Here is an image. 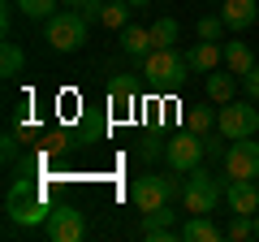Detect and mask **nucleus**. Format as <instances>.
<instances>
[{"mask_svg": "<svg viewBox=\"0 0 259 242\" xmlns=\"http://www.w3.org/2000/svg\"><path fill=\"white\" fill-rule=\"evenodd\" d=\"M117 39H121V52H125L130 61H143V56L156 48V39H151V26H134V22H130V26H121V30H117Z\"/></svg>", "mask_w": 259, "mask_h": 242, "instance_id": "12", "label": "nucleus"}, {"mask_svg": "<svg viewBox=\"0 0 259 242\" xmlns=\"http://www.w3.org/2000/svg\"><path fill=\"white\" fill-rule=\"evenodd\" d=\"M186 61H190L194 74H212V69L225 65V44H212V39H199V44L186 52Z\"/></svg>", "mask_w": 259, "mask_h": 242, "instance_id": "11", "label": "nucleus"}, {"mask_svg": "<svg viewBox=\"0 0 259 242\" xmlns=\"http://www.w3.org/2000/svg\"><path fill=\"white\" fill-rule=\"evenodd\" d=\"M225 173L242 177V182H255V177H259V143L233 139L229 147H225Z\"/></svg>", "mask_w": 259, "mask_h": 242, "instance_id": "9", "label": "nucleus"}, {"mask_svg": "<svg viewBox=\"0 0 259 242\" xmlns=\"http://www.w3.org/2000/svg\"><path fill=\"white\" fill-rule=\"evenodd\" d=\"M225 18H199V39H212V44H221V35H225Z\"/></svg>", "mask_w": 259, "mask_h": 242, "instance_id": "25", "label": "nucleus"}, {"mask_svg": "<svg viewBox=\"0 0 259 242\" xmlns=\"http://www.w3.org/2000/svg\"><path fill=\"white\" fill-rule=\"evenodd\" d=\"M225 199H229V212H242V216H255V212H259V186H255V182L229 177V190H225Z\"/></svg>", "mask_w": 259, "mask_h": 242, "instance_id": "10", "label": "nucleus"}, {"mask_svg": "<svg viewBox=\"0 0 259 242\" xmlns=\"http://www.w3.org/2000/svg\"><path fill=\"white\" fill-rule=\"evenodd\" d=\"M216 130H221L225 143L233 139H255L259 134V108L250 100H229L221 104V112H216Z\"/></svg>", "mask_w": 259, "mask_h": 242, "instance_id": "4", "label": "nucleus"}, {"mask_svg": "<svg viewBox=\"0 0 259 242\" xmlns=\"http://www.w3.org/2000/svg\"><path fill=\"white\" fill-rule=\"evenodd\" d=\"M130 5H134V9H143V5H151V0H130Z\"/></svg>", "mask_w": 259, "mask_h": 242, "instance_id": "29", "label": "nucleus"}, {"mask_svg": "<svg viewBox=\"0 0 259 242\" xmlns=\"http://www.w3.org/2000/svg\"><path fill=\"white\" fill-rule=\"evenodd\" d=\"M233 83H238V74H229V69H212L207 74V95H212V104H229L233 100Z\"/></svg>", "mask_w": 259, "mask_h": 242, "instance_id": "17", "label": "nucleus"}, {"mask_svg": "<svg viewBox=\"0 0 259 242\" xmlns=\"http://www.w3.org/2000/svg\"><path fill=\"white\" fill-rule=\"evenodd\" d=\"M221 18L229 30H250L259 18V5L255 0H221Z\"/></svg>", "mask_w": 259, "mask_h": 242, "instance_id": "14", "label": "nucleus"}, {"mask_svg": "<svg viewBox=\"0 0 259 242\" xmlns=\"http://www.w3.org/2000/svg\"><path fill=\"white\" fill-rule=\"evenodd\" d=\"M151 39H156V48H173L177 44V18H160L151 26Z\"/></svg>", "mask_w": 259, "mask_h": 242, "instance_id": "23", "label": "nucleus"}, {"mask_svg": "<svg viewBox=\"0 0 259 242\" xmlns=\"http://www.w3.org/2000/svg\"><path fill=\"white\" fill-rule=\"evenodd\" d=\"M207 5H221V0H207Z\"/></svg>", "mask_w": 259, "mask_h": 242, "instance_id": "32", "label": "nucleus"}, {"mask_svg": "<svg viewBox=\"0 0 259 242\" xmlns=\"http://www.w3.org/2000/svg\"><path fill=\"white\" fill-rule=\"evenodd\" d=\"M143 74L156 87H182L186 78H190V61H186L177 48H151V52L143 56Z\"/></svg>", "mask_w": 259, "mask_h": 242, "instance_id": "3", "label": "nucleus"}, {"mask_svg": "<svg viewBox=\"0 0 259 242\" xmlns=\"http://www.w3.org/2000/svg\"><path fill=\"white\" fill-rule=\"evenodd\" d=\"M56 5H61V0H18V9L26 13L30 22H48L56 13Z\"/></svg>", "mask_w": 259, "mask_h": 242, "instance_id": "21", "label": "nucleus"}, {"mask_svg": "<svg viewBox=\"0 0 259 242\" xmlns=\"http://www.w3.org/2000/svg\"><path fill=\"white\" fill-rule=\"evenodd\" d=\"M255 238H259V212H255Z\"/></svg>", "mask_w": 259, "mask_h": 242, "instance_id": "30", "label": "nucleus"}, {"mask_svg": "<svg viewBox=\"0 0 259 242\" xmlns=\"http://www.w3.org/2000/svg\"><path fill=\"white\" fill-rule=\"evenodd\" d=\"M212 126H216V112H212V108H203V104L186 108V130H194V134H207Z\"/></svg>", "mask_w": 259, "mask_h": 242, "instance_id": "20", "label": "nucleus"}, {"mask_svg": "<svg viewBox=\"0 0 259 242\" xmlns=\"http://www.w3.org/2000/svg\"><path fill=\"white\" fill-rule=\"evenodd\" d=\"M225 238H233V242H242V238H255V216H242V212H233V221H229V229H225Z\"/></svg>", "mask_w": 259, "mask_h": 242, "instance_id": "24", "label": "nucleus"}, {"mask_svg": "<svg viewBox=\"0 0 259 242\" xmlns=\"http://www.w3.org/2000/svg\"><path fill=\"white\" fill-rule=\"evenodd\" d=\"M130 9H134L130 0H108V5H104V22H100V26H108V30L130 26Z\"/></svg>", "mask_w": 259, "mask_h": 242, "instance_id": "19", "label": "nucleus"}, {"mask_svg": "<svg viewBox=\"0 0 259 242\" xmlns=\"http://www.w3.org/2000/svg\"><path fill=\"white\" fill-rule=\"evenodd\" d=\"M104 5H108V0H82V5H78V13H82L87 22H104Z\"/></svg>", "mask_w": 259, "mask_h": 242, "instance_id": "26", "label": "nucleus"}, {"mask_svg": "<svg viewBox=\"0 0 259 242\" xmlns=\"http://www.w3.org/2000/svg\"><path fill=\"white\" fill-rule=\"evenodd\" d=\"M0 156H5V160L18 156V139H13V134H5V147H0Z\"/></svg>", "mask_w": 259, "mask_h": 242, "instance_id": "28", "label": "nucleus"}, {"mask_svg": "<svg viewBox=\"0 0 259 242\" xmlns=\"http://www.w3.org/2000/svg\"><path fill=\"white\" fill-rule=\"evenodd\" d=\"M61 5H82V0H61Z\"/></svg>", "mask_w": 259, "mask_h": 242, "instance_id": "31", "label": "nucleus"}, {"mask_svg": "<svg viewBox=\"0 0 259 242\" xmlns=\"http://www.w3.org/2000/svg\"><path fill=\"white\" fill-rule=\"evenodd\" d=\"M242 87H246V95H250V100H259V65L250 69L246 78H242Z\"/></svg>", "mask_w": 259, "mask_h": 242, "instance_id": "27", "label": "nucleus"}, {"mask_svg": "<svg viewBox=\"0 0 259 242\" xmlns=\"http://www.w3.org/2000/svg\"><path fill=\"white\" fill-rule=\"evenodd\" d=\"M182 204L186 212H199L207 216L216 204H221V186H216V177H207L203 169H194V173H186V186H182Z\"/></svg>", "mask_w": 259, "mask_h": 242, "instance_id": "7", "label": "nucleus"}, {"mask_svg": "<svg viewBox=\"0 0 259 242\" xmlns=\"http://www.w3.org/2000/svg\"><path fill=\"white\" fill-rule=\"evenodd\" d=\"M225 69L238 78H246L250 69H255V52H250V44H242V39H229L225 44Z\"/></svg>", "mask_w": 259, "mask_h": 242, "instance_id": "15", "label": "nucleus"}, {"mask_svg": "<svg viewBox=\"0 0 259 242\" xmlns=\"http://www.w3.org/2000/svg\"><path fill=\"white\" fill-rule=\"evenodd\" d=\"M5 212H9V221L13 225H22V229H44V221H48V190L39 186V182H30V177H18L9 186V195H5Z\"/></svg>", "mask_w": 259, "mask_h": 242, "instance_id": "1", "label": "nucleus"}, {"mask_svg": "<svg viewBox=\"0 0 259 242\" xmlns=\"http://www.w3.org/2000/svg\"><path fill=\"white\" fill-rule=\"evenodd\" d=\"M112 108L117 112L134 108V83H130V78H112Z\"/></svg>", "mask_w": 259, "mask_h": 242, "instance_id": "22", "label": "nucleus"}, {"mask_svg": "<svg viewBox=\"0 0 259 242\" xmlns=\"http://www.w3.org/2000/svg\"><path fill=\"white\" fill-rule=\"evenodd\" d=\"M177 195V186L168 182V177H134V186H130V204L139 208V212H156V208H168V199Z\"/></svg>", "mask_w": 259, "mask_h": 242, "instance_id": "8", "label": "nucleus"}, {"mask_svg": "<svg viewBox=\"0 0 259 242\" xmlns=\"http://www.w3.org/2000/svg\"><path fill=\"white\" fill-rule=\"evenodd\" d=\"M87 30H91V22H87L78 9H56L52 18L44 22V39L56 48V52H78V48L87 44Z\"/></svg>", "mask_w": 259, "mask_h": 242, "instance_id": "2", "label": "nucleus"}, {"mask_svg": "<svg viewBox=\"0 0 259 242\" xmlns=\"http://www.w3.org/2000/svg\"><path fill=\"white\" fill-rule=\"evenodd\" d=\"M203 151H207V143H203V134H194V130H182L164 143V160H168L173 173H194Z\"/></svg>", "mask_w": 259, "mask_h": 242, "instance_id": "5", "label": "nucleus"}, {"mask_svg": "<svg viewBox=\"0 0 259 242\" xmlns=\"http://www.w3.org/2000/svg\"><path fill=\"white\" fill-rule=\"evenodd\" d=\"M216 238H225V233L216 229V225L207 221V216H199V212H194L190 221L182 225V242H216Z\"/></svg>", "mask_w": 259, "mask_h": 242, "instance_id": "16", "label": "nucleus"}, {"mask_svg": "<svg viewBox=\"0 0 259 242\" xmlns=\"http://www.w3.org/2000/svg\"><path fill=\"white\" fill-rule=\"evenodd\" d=\"M44 238H48V242H82V238H87V216H82V208H74V204L52 208L48 221H44Z\"/></svg>", "mask_w": 259, "mask_h": 242, "instance_id": "6", "label": "nucleus"}, {"mask_svg": "<svg viewBox=\"0 0 259 242\" xmlns=\"http://www.w3.org/2000/svg\"><path fill=\"white\" fill-rule=\"evenodd\" d=\"M22 65H26V56H22V48L13 44V39H5V48H0V74L5 78H18Z\"/></svg>", "mask_w": 259, "mask_h": 242, "instance_id": "18", "label": "nucleus"}, {"mask_svg": "<svg viewBox=\"0 0 259 242\" xmlns=\"http://www.w3.org/2000/svg\"><path fill=\"white\" fill-rule=\"evenodd\" d=\"M143 238L147 242H168V238H182V229L173 225L168 208H156V212H143Z\"/></svg>", "mask_w": 259, "mask_h": 242, "instance_id": "13", "label": "nucleus"}]
</instances>
